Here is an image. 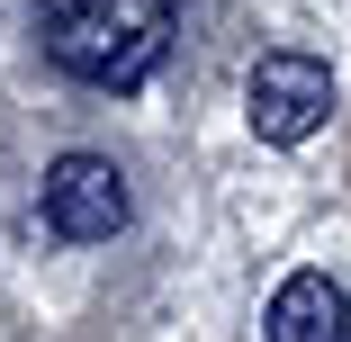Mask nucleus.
<instances>
[{
	"mask_svg": "<svg viewBox=\"0 0 351 342\" xmlns=\"http://www.w3.org/2000/svg\"><path fill=\"white\" fill-rule=\"evenodd\" d=\"M36 36L90 90H145L171 63V0H36Z\"/></svg>",
	"mask_w": 351,
	"mask_h": 342,
	"instance_id": "obj_1",
	"label": "nucleus"
},
{
	"mask_svg": "<svg viewBox=\"0 0 351 342\" xmlns=\"http://www.w3.org/2000/svg\"><path fill=\"white\" fill-rule=\"evenodd\" d=\"M270 342H333L342 333V289L324 280V270H289V280L270 289Z\"/></svg>",
	"mask_w": 351,
	"mask_h": 342,
	"instance_id": "obj_4",
	"label": "nucleus"
},
{
	"mask_svg": "<svg viewBox=\"0 0 351 342\" xmlns=\"http://www.w3.org/2000/svg\"><path fill=\"white\" fill-rule=\"evenodd\" d=\"M243 108H252V135L261 145H306V135L333 117V73L315 54H261L252 82H243Z\"/></svg>",
	"mask_w": 351,
	"mask_h": 342,
	"instance_id": "obj_3",
	"label": "nucleus"
},
{
	"mask_svg": "<svg viewBox=\"0 0 351 342\" xmlns=\"http://www.w3.org/2000/svg\"><path fill=\"white\" fill-rule=\"evenodd\" d=\"M333 342H351V297H342V333H333Z\"/></svg>",
	"mask_w": 351,
	"mask_h": 342,
	"instance_id": "obj_5",
	"label": "nucleus"
},
{
	"mask_svg": "<svg viewBox=\"0 0 351 342\" xmlns=\"http://www.w3.org/2000/svg\"><path fill=\"white\" fill-rule=\"evenodd\" d=\"M36 208H45V234H63V243H108V234H126L135 198L108 154H63L36 189Z\"/></svg>",
	"mask_w": 351,
	"mask_h": 342,
	"instance_id": "obj_2",
	"label": "nucleus"
}]
</instances>
